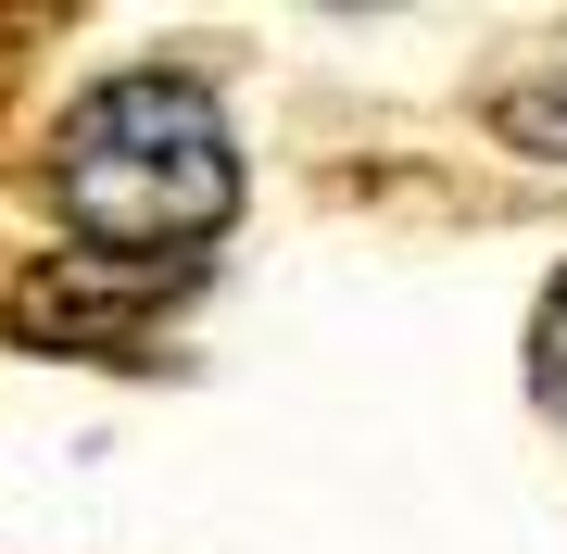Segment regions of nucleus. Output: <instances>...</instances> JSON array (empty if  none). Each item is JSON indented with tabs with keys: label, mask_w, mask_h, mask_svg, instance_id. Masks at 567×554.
Wrapping results in <instances>:
<instances>
[{
	"label": "nucleus",
	"mask_w": 567,
	"mask_h": 554,
	"mask_svg": "<svg viewBox=\"0 0 567 554\" xmlns=\"http://www.w3.org/2000/svg\"><path fill=\"white\" fill-rule=\"evenodd\" d=\"M51 189L76 215V252L189 265L240 215V139L203 76H114L51 126Z\"/></svg>",
	"instance_id": "1"
},
{
	"label": "nucleus",
	"mask_w": 567,
	"mask_h": 554,
	"mask_svg": "<svg viewBox=\"0 0 567 554\" xmlns=\"http://www.w3.org/2000/svg\"><path fill=\"white\" fill-rule=\"evenodd\" d=\"M189 303V265H126V252H63V265H25L13 290V341L39 353H140L152 315Z\"/></svg>",
	"instance_id": "2"
},
{
	"label": "nucleus",
	"mask_w": 567,
	"mask_h": 554,
	"mask_svg": "<svg viewBox=\"0 0 567 554\" xmlns=\"http://www.w3.org/2000/svg\"><path fill=\"white\" fill-rule=\"evenodd\" d=\"M492 126H505L517 151H555V165H567V76H543V88H505V102H492Z\"/></svg>",
	"instance_id": "3"
},
{
	"label": "nucleus",
	"mask_w": 567,
	"mask_h": 554,
	"mask_svg": "<svg viewBox=\"0 0 567 554\" xmlns=\"http://www.w3.org/2000/svg\"><path fill=\"white\" fill-rule=\"evenodd\" d=\"M529 390L567 416V278L543 290V315H529Z\"/></svg>",
	"instance_id": "4"
}]
</instances>
